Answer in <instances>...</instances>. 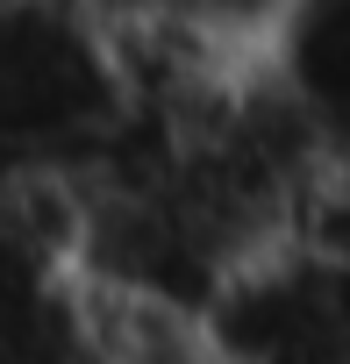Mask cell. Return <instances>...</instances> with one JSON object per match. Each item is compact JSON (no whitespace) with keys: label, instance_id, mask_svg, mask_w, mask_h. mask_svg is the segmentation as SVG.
Instances as JSON below:
<instances>
[{"label":"cell","instance_id":"6da1fadb","mask_svg":"<svg viewBox=\"0 0 350 364\" xmlns=\"http://www.w3.org/2000/svg\"><path fill=\"white\" fill-rule=\"evenodd\" d=\"M122 107L115 29L93 0H0V157L86 171Z\"/></svg>","mask_w":350,"mask_h":364},{"label":"cell","instance_id":"7a4b0ae2","mask_svg":"<svg viewBox=\"0 0 350 364\" xmlns=\"http://www.w3.org/2000/svg\"><path fill=\"white\" fill-rule=\"evenodd\" d=\"M79 300H86V364H222L193 307L93 293V286H79Z\"/></svg>","mask_w":350,"mask_h":364},{"label":"cell","instance_id":"3957f363","mask_svg":"<svg viewBox=\"0 0 350 364\" xmlns=\"http://www.w3.org/2000/svg\"><path fill=\"white\" fill-rule=\"evenodd\" d=\"M93 8L115 22V15H150L164 29H179L222 58H258L265 36L286 22L293 0H93Z\"/></svg>","mask_w":350,"mask_h":364}]
</instances>
